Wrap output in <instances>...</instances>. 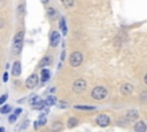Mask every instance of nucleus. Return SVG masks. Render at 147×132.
<instances>
[{"label": "nucleus", "instance_id": "f257e3e1", "mask_svg": "<svg viewBox=\"0 0 147 132\" xmlns=\"http://www.w3.org/2000/svg\"><path fill=\"white\" fill-rule=\"evenodd\" d=\"M23 37L24 33L23 31H20L15 37H14V44H13V53L14 54H20L21 49H22V45H23Z\"/></svg>", "mask_w": 147, "mask_h": 132}, {"label": "nucleus", "instance_id": "f03ea898", "mask_svg": "<svg viewBox=\"0 0 147 132\" xmlns=\"http://www.w3.org/2000/svg\"><path fill=\"white\" fill-rule=\"evenodd\" d=\"M91 95L95 100H103L108 95V91L105 87H102V86H96V87H94L92 90Z\"/></svg>", "mask_w": 147, "mask_h": 132}, {"label": "nucleus", "instance_id": "7ed1b4c3", "mask_svg": "<svg viewBox=\"0 0 147 132\" xmlns=\"http://www.w3.org/2000/svg\"><path fill=\"white\" fill-rule=\"evenodd\" d=\"M83 61V55L80 52H74L71 55H70V64L72 67H78L80 65Z\"/></svg>", "mask_w": 147, "mask_h": 132}, {"label": "nucleus", "instance_id": "20e7f679", "mask_svg": "<svg viewBox=\"0 0 147 132\" xmlns=\"http://www.w3.org/2000/svg\"><path fill=\"white\" fill-rule=\"evenodd\" d=\"M30 104H31V107H32L33 109H42L44 106H45V101H42L39 96L33 95V96H31V99H30Z\"/></svg>", "mask_w": 147, "mask_h": 132}, {"label": "nucleus", "instance_id": "39448f33", "mask_svg": "<svg viewBox=\"0 0 147 132\" xmlns=\"http://www.w3.org/2000/svg\"><path fill=\"white\" fill-rule=\"evenodd\" d=\"M85 88H86V81H85L84 79H77V80L74 83L72 90H74L75 93H82Z\"/></svg>", "mask_w": 147, "mask_h": 132}, {"label": "nucleus", "instance_id": "423d86ee", "mask_svg": "<svg viewBox=\"0 0 147 132\" xmlns=\"http://www.w3.org/2000/svg\"><path fill=\"white\" fill-rule=\"evenodd\" d=\"M37 84H38V77H37V75H31L30 77H28V79H26V81H25V85H26V87L28 88H33V87H36L37 86Z\"/></svg>", "mask_w": 147, "mask_h": 132}, {"label": "nucleus", "instance_id": "0eeeda50", "mask_svg": "<svg viewBox=\"0 0 147 132\" xmlns=\"http://www.w3.org/2000/svg\"><path fill=\"white\" fill-rule=\"evenodd\" d=\"M109 122H110V119H109V117L107 115H99L98 118H96V124L99 126H102V127L107 126L109 124Z\"/></svg>", "mask_w": 147, "mask_h": 132}, {"label": "nucleus", "instance_id": "6e6552de", "mask_svg": "<svg viewBox=\"0 0 147 132\" xmlns=\"http://www.w3.org/2000/svg\"><path fill=\"white\" fill-rule=\"evenodd\" d=\"M60 42V33L57 31H53L52 36H51V46L52 47H56Z\"/></svg>", "mask_w": 147, "mask_h": 132}, {"label": "nucleus", "instance_id": "1a4fd4ad", "mask_svg": "<svg viewBox=\"0 0 147 132\" xmlns=\"http://www.w3.org/2000/svg\"><path fill=\"white\" fill-rule=\"evenodd\" d=\"M133 91V86L131 84H124L121 86V93L126 95V94H130L131 92Z\"/></svg>", "mask_w": 147, "mask_h": 132}, {"label": "nucleus", "instance_id": "9d476101", "mask_svg": "<svg viewBox=\"0 0 147 132\" xmlns=\"http://www.w3.org/2000/svg\"><path fill=\"white\" fill-rule=\"evenodd\" d=\"M11 73H13V76H15V77L20 76V73H21V63H20L18 61H17V62H15V63L13 64Z\"/></svg>", "mask_w": 147, "mask_h": 132}, {"label": "nucleus", "instance_id": "9b49d317", "mask_svg": "<svg viewBox=\"0 0 147 132\" xmlns=\"http://www.w3.org/2000/svg\"><path fill=\"white\" fill-rule=\"evenodd\" d=\"M147 130V126L144 122H138L136 125H134V131L136 132H145Z\"/></svg>", "mask_w": 147, "mask_h": 132}, {"label": "nucleus", "instance_id": "f8f14e48", "mask_svg": "<svg viewBox=\"0 0 147 132\" xmlns=\"http://www.w3.org/2000/svg\"><path fill=\"white\" fill-rule=\"evenodd\" d=\"M138 116H139V114H138V111L137 110H129L127 111V114H126V117H127V119L129 121H134V119H137L138 118Z\"/></svg>", "mask_w": 147, "mask_h": 132}, {"label": "nucleus", "instance_id": "ddd939ff", "mask_svg": "<svg viewBox=\"0 0 147 132\" xmlns=\"http://www.w3.org/2000/svg\"><path fill=\"white\" fill-rule=\"evenodd\" d=\"M51 76V72L47 70V69H42L41 70V80L42 81H46Z\"/></svg>", "mask_w": 147, "mask_h": 132}, {"label": "nucleus", "instance_id": "4468645a", "mask_svg": "<svg viewBox=\"0 0 147 132\" xmlns=\"http://www.w3.org/2000/svg\"><path fill=\"white\" fill-rule=\"evenodd\" d=\"M78 124V119L72 117V118H69L68 119V127H75L76 125Z\"/></svg>", "mask_w": 147, "mask_h": 132}, {"label": "nucleus", "instance_id": "2eb2a0df", "mask_svg": "<svg viewBox=\"0 0 147 132\" xmlns=\"http://www.w3.org/2000/svg\"><path fill=\"white\" fill-rule=\"evenodd\" d=\"M60 28H61V30H62V33H63V34H67V26H65V21H64V18H63V17L61 18Z\"/></svg>", "mask_w": 147, "mask_h": 132}, {"label": "nucleus", "instance_id": "dca6fc26", "mask_svg": "<svg viewBox=\"0 0 147 132\" xmlns=\"http://www.w3.org/2000/svg\"><path fill=\"white\" fill-rule=\"evenodd\" d=\"M75 109H82V110H94L95 107L92 106H75Z\"/></svg>", "mask_w": 147, "mask_h": 132}, {"label": "nucleus", "instance_id": "f3484780", "mask_svg": "<svg viewBox=\"0 0 147 132\" xmlns=\"http://www.w3.org/2000/svg\"><path fill=\"white\" fill-rule=\"evenodd\" d=\"M54 103H55V98L54 96H48L46 99V101H45V104L46 106H53Z\"/></svg>", "mask_w": 147, "mask_h": 132}, {"label": "nucleus", "instance_id": "a211bd4d", "mask_svg": "<svg viewBox=\"0 0 147 132\" xmlns=\"http://www.w3.org/2000/svg\"><path fill=\"white\" fill-rule=\"evenodd\" d=\"M61 1H62L63 6L67 7V8H69V7H71L74 5V0H61Z\"/></svg>", "mask_w": 147, "mask_h": 132}, {"label": "nucleus", "instance_id": "6ab92c4d", "mask_svg": "<svg viewBox=\"0 0 147 132\" xmlns=\"http://www.w3.org/2000/svg\"><path fill=\"white\" fill-rule=\"evenodd\" d=\"M9 111H10V107L9 106H5V107H1L0 108V112L1 114H7Z\"/></svg>", "mask_w": 147, "mask_h": 132}, {"label": "nucleus", "instance_id": "aec40b11", "mask_svg": "<svg viewBox=\"0 0 147 132\" xmlns=\"http://www.w3.org/2000/svg\"><path fill=\"white\" fill-rule=\"evenodd\" d=\"M48 63H49V57H47V56H46V57H44V60L40 62V64H39V65H40V67H45V65H47Z\"/></svg>", "mask_w": 147, "mask_h": 132}, {"label": "nucleus", "instance_id": "412c9836", "mask_svg": "<svg viewBox=\"0 0 147 132\" xmlns=\"http://www.w3.org/2000/svg\"><path fill=\"white\" fill-rule=\"evenodd\" d=\"M8 99V95L7 94H3V95H1L0 96V104H2L3 102H6V100Z\"/></svg>", "mask_w": 147, "mask_h": 132}, {"label": "nucleus", "instance_id": "4be33fe9", "mask_svg": "<svg viewBox=\"0 0 147 132\" xmlns=\"http://www.w3.org/2000/svg\"><path fill=\"white\" fill-rule=\"evenodd\" d=\"M38 123H39V125H45V123H46L45 117H42V118L40 117V119H39V122H38Z\"/></svg>", "mask_w": 147, "mask_h": 132}, {"label": "nucleus", "instance_id": "5701e85b", "mask_svg": "<svg viewBox=\"0 0 147 132\" xmlns=\"http://www.w3.org/2000/svg\"><path fill=\"white\" fill-rule=\"evenodd\" d=\"M15 121H16V115H11V116L9 117V122H10V123H14Z\"/></svg>", "mask_w": 147, "mask_h": 132}, {"label": "nucleus", "instance_id": "b1692460", "mask_svg": "<svg viewBox=\"0 0 147 132\" xmlns=\"http://www.w3.org/2000/svg\"><path fill=\"white\" fill-rule=\"evenodd\" d=\"M2 78H3V81H7V80H8V73H7V72H5Z\"/></svg>", "mask_w": 147, "mask_h": 132}, {"label": "nucleus", "instance_id": "393cba45", "mask_svg": "<svg viewBox=\"0 0 147 132\" xmlns=\"http://www.w3.org/2000/svg\"><path fill=\"white\" fill-rule=\"evenodd\" d=\"M21 111H22V109H20V108H17V109L15 110V115H18V114H20Z\"/></svg>", "mask_w": 147, "mask_h": 132}, {"label": "nucleus", "instance_id": "a878e982", "mask_svg": "<svg viewBox=\"0 0 147 132\" xmlns=\"http://www.w3.org/2000/svg\"><path fill=\"white\" fill-rule=\"evenodd\" d=\"M48 11H49V15H51V14H52V15H54V9H53V8H49V9H48Z\"/></svg>", "mask_w": 147, "mask_h": 132}, {"label": "nucleus", "instance_id": "bb28decb", "mask_svg": "<svg viewBox=\"0 0 147 132\" xmlns=\"http://www.w3.org/2000/svg\"><path fill=\"white\" fill-rule=\"evenodd\" d=\"M3 26V20L2 18H0V29Z\"/></svg>", "mask_w": 147, "mask_h": 132}, {"label": "nucleus", "instance_id": "cd10ccee", "mask_svg": "<svg viewBox=\"0 0 147 132\" xmlns=\"http://www.w3.org/2000/svg\"><path fill=\"white\" fill-rule=\"evenodd\" d=\"M41 2H42V3H45V5H46V3H48V0H41Z\"/></svg>", "mask_w": 147, "mask_h": 132}, {"label": "nucleus", "instance_id": "c85d7f7f", "mask_svg": "<svg viewBox=\"0 0 147 132\" xmlns=\"http://www.w3.org/2000/svg\"><path fill=\"white\" fill-rule=\"evenodd\" d=\"M145 83H146V84H147V73H146V75H145Z\"/></svg>", "mask_w": 147, "mask_h": 132}, {"label": "nucleus", "instance_id": "c756f323", "mask_svg": "<svg viewBox=\"0 0 147 132\" xmlns=\"http://www.w3.org/2000/svg\"><path fill=\"white\" fill-rule=\"evenodd\" d=\"M2 131H5V127H0V132H2Z\"/></svg>", "mask_w": 147, "mask_h": 132}]
</instances>
